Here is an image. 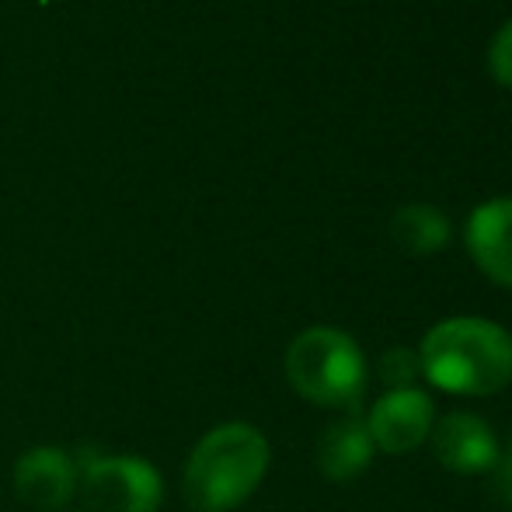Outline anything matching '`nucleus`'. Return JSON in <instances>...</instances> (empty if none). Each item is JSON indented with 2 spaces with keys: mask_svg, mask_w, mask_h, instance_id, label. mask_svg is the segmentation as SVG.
<instances>
[{
  "mask_svg": "<svg viewBox=\"0 0 512 512\" xmlns=\"http://www.w3.org/2000/svg\"><path fill=\"white\" fill-rule=\"evenodd\" d=\"M422 377L436 391L488 398L512 384V335L488 317H446L418 345Z\"/></svg>",
  "mask_w": 512,
  "mask_h": 512,
  "instance_id": "1",
  "label": "nucleus"
},
{
  "mask_svg": "<svg viewBox=\"0 0 512 512\" xmlns=\"http://www.w3.org/2000/svg\"><path fill=\"white\" fill-rule=\"evenodd\" d=\"M272 464L269 439L248 422L209 429L189 453L182 492L196 512H230L248 502Z\"/></svg>",
  "mask_w": 512,
  "mask_h": 512,
  "instance_id": "2",
  "label": "nucleus"
},
{
  "mask_svg": "<svg viewBox=\"0 0 512 512\" xmlns=\"http://www.w3.org/2000/svg\"><path fill=\"white\" fill-rule=\"evenodd\" d=\"M283 370L290 387L307 405L342 411L359 405L366 380H370V366H366L359 342L328 324H314L286 345Z\"/></svg>",
  "mask_w": 512,
  "mask_h": 512,
  "instance_id": "3",
  "label": "nucleus"
},
{
  "mask_svg": "<svg viewBox=\"0 0 512 512\" xmlns=\"http://www.w3.org/2000/svg\"><path fill=\"white\" fill-rule=\"evenodd\" d=\"M77 492L88 512H157L164 481L140 457L84 450L77 457Z\"/></svg>",
  "mask_w": 512,
  "mask_h": 512,
  "instance_id": "4",
  "label": "nucleus"
},
{
  "mask_svg": "<svg viewBox=\"0 0 512 512\" xmlns=\"http://www.w3.org/2000/svg\"><path fill=\"white\" fill-rule=\"evenodd\" d=\"M363 418L380 453L405 457L429 443V432L436 425V405L422 387H401V391L380 394Z\"/></svg>",
  "mask_w": 512,
  "mask_h": 512,
  "instance_id": "5",
  "label": "nucleus"
},
{
  "mask_svg": "<svg viewBox=\"0 0 512 512\" xmlns=\"http://www.w3.org/2000/svg\"><path fill=\"white\" fill-rule=\"evenodd\" d=\"M436 460L453 474H485L499 460V436L474 411H446L429 432Z\"/></svg>",
  "mask_w": 512,
  "mask_h": 512,
  "instance_id": "6",
  "label": "nucleus"
},
{
  "mask_svg": "<svg viewBox=\"0 0 512 512\" xmlns=\"http://www.w3.org/2000/svg\"><path fill=\"white\" fill-rule=\"evenodd\" d=\"M14 492L39 512L67 509L77 495V460L60 446H32L14 464Z\"/></svg>",
  "mask_w": 512,
  "mask_h": 512,
  "instance_id": "7",
  "label": "nucleus"
},
{
  "mask_svg": "<svg viewBox=\"0 0 512 512\" xmlns=\"http://www.w3.org/2000/svg\"><path fill=\"white\" fill-rule=\"evenodd\" d=\"M464 241L474 265L495 286L512 290V196H499L474 206V213L467 216Z\"/></svg>",
  "mask_w": 512,
  "mask_h": 512,
  "instance_id": "8",
  "label": "nucleus"
},
{
  "mask_svg": "<svg viewBox=\"0 0 512 512\" xmlns=\"http://www.w3.org/2000/svg\"><path fill=\"white\" fill-rule=\"evenodd\" d=\"M373 453H377V446H373L370 429H366V418L352 408L317 436L314 460H317V471L328 481L352 485L373 464Z\"/></svg>",
  "mask_w": 512,
  "mask_h": 512,
  "instance_id": "9",
  "label": "nucleus"
},
{
  "mask_svg": "<svg viewBox=\"0 0 512 512\" xmlns=\"http://www.w3.org/2000/svg\"><path fill=\"white\" fill-rule=\"evenodd\" d=\"M450 216L439 206L408 203L391 216V237L405 255H436L450 244Z\"/></svg>",
  "mask_w": 512,
  "mask_h": 512,
  "instance_id": "10",
  "label": "nucleus"
},
{
  "mask_svg": "<svg viewBox=\"0 0 512 512\" xmlns=\"http://www.w3.org/2000/svg\"><path fill=\"white\" fill-rule=\"evenodd\" d=\"M380 377H384L387 391H401V387H415L418 377H422V359H418V349H408V345H394L380 356Z\"/></svg>",
  "mask_w": 512,
  "mask_h": 512,
  "instance_id": "11",
  "label": "nucleus"
},
{
  "mask_svg": "<svg viewBox=\"0 0 512 512\" xmlns=\"http://www.w3.org/2000/svg\"><path fill=\"white\" fill-rule=\"evenodd\" d=\"M488 67H492L495 81L512 88V18L495 32L492 46H488Z\"/></svg>",
  "mask_w": 512,
  "mask_h": 512,
  "instance_id": "12",
  "label": "nucleus"
},
{
  "mask_svg": "<svg viewBox=\"0 0 512 512\" xmlns=\"http://www.w3.org/2000/svg\"><path fill=\"white\" fill-rule=\"evenodd\" d=\"M495 485H499L502 502L512 509V439L499 450V460H495Z\"/></svg>",
  "mask_w": 512,
  "mask_h": 512,
  "instance_id": "13",
  "label": "nucleus"
}]
</instances>
